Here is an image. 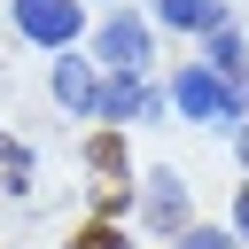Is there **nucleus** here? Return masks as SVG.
<instances>
[{"mask_svg":"<svg viewBox=\"0 0 249 249\" xmlns=\"http://www.w3.org/2000/svg\"><path fill=\"white\" fill-rule=\"evenodd\" d=\"M171 101H179V117H195V124H226V117H241L249 101L210 70V62H187L179 78H171Z\"/></svg>","mask_w":249,"mask_h":249,"instance_id":"f257e3e1","label":"nucleus"},{"mask_svg":"<svg viewBox=\"0 0 249 249\" xmlns=\"http://www.w3.org/2000/svg\"><path fill=\"white\" fill-rule=\"evenodd\" d=\"M93 62H109V70L140 78V70L156 62V31H148V16H109V23L93 31Z\"/></svg>","mask_w":249,"mask_h":249,"instance_id":"f03ea898","label":"nucleus"},{"mask_svg":"<svg viewBox=\"0 0 249 249\" xmlns=\"http://www.w3.org/2000/svg\"><path fill=\"white\" fill-rule=\"evenodd\" d=\"M16 31L31 39V47H70L78 31H86V16H78V0H16Z\"/></svg>","mask_w":249,"mask_h":249,"instance_id":"7ed1b4c3","label":"nucleus"},{"mask_svg":"<svg viewBox=\"0 0 249 249\" xmlns=\"http://www.w3.org/2000/svg\"><path fill=\"white\" fill-rule=\"evenodd\" d=\"M140 218L156 226V233H187V179L179 171H148V195H140Z\"/></svg>","mask_w":249,"mask_h":249,"instance_id":"20e7f679","label":"nucleus"},{"mask_svg":"<svg viewBox=\"0 0 249 249\" xmlns=\"http://www.w3.org/2000/svg\"><path fill=\"white\" fill-rule=\"evenodd\" d=\"M47 93H54V101H62L70 117H93V93H101V86H93V62H78V54L62 47V62H54V78H47Z\"/></svg>","mask_w":249,"mask_h":249,"instance_id":"39448f33","label":"nucleus"},{"mask_svg":"<svg viewBox=\"0 0 249 249\" xmlns=\"http://www.w3.org/2000/svg\"><path fill=\"white\" fill-rule=\"evenodd\" d=\"M140 101H148V86H140V78H124V70H109V86L93 93V117L124 124V117H140Z\"/></svg>","mask_w":249,"mask_h":249,"instance_id":"423d86ee","label":"nucleus"},{"mask_svg":"<svg viewBox=\"0 0 249 249\" xmlns=\"http://www.w3.org/2000/svg\"><path fill=\"white\" fill-rule=\"evenodd\" d=\"M156 23H171V31H218L226 0H156Z\"/></svg>","mask_w":249,"mask_h":249,"instance_id":"0eeeda50","label":"nucleus"},{"mask_svg":"<svg viewBox=\"0 0 249 249\" xmlns=\"http://www.w3.org/2000/svg\"><path fill=\"white\" fill-rule=\"evenodd\" d=\"M86 163H93L101 179H124V140H117V132H93V140H86Z\"/></svg>","mask_w":249,"mask_h":249,"instance_id":"6e6552de","label":"nucleus"},{"mask_svg":"<svg viewBox=\"0 0 249 249\" xmlns=\"http://www.w3.org/2000/svg\"><path fill=\"white\" fill-rule=\"evenodd\" d=\"M0 187H8V195L31 187V148H23V140H0Z\"/></svg>","mask_w":249,"mask_h":249,"instance_id":"1a4fd4ad","label":"nucleus"},{"mask_svg":"<svg viewBox=\"0 0 249 249\" xmlns=\"http://www.w3.org/2000/svg\"><path fill=\"white\" fill-rule=\"evenodd\" d=\"M70 249H124V233H117V226H109V218H93V226H86V233H78V241H70Z\"/></svg>","mask_w":249,"mask_h":249,"instance_id":"9d476101","label":"nucleus"},{"mask_svg":"<svg viewBox=\"0 0 249 249\" xmlns=\"http://www.w3.org/2000/svg\"><path fill=\"white\" fill-rule=\"evenodd\" d=\"M171 249H233V233H218V226H187Z\"/></svg>","mask_w":249,"mask_h":249,"instance_id":"9b49d317","label":"nucleus"},{"mask_svg":"<svg viewBox=\"0 0 249 249\" xmlns=\"http://www.w3.org/2000/svg\"><path fill=\"white\" fill-rule=\"evenodd\" d=\"M233 233H249V187L233 195Z\"/></svg>","mask_w":249,"mask_h":249,"instance_id":"f8f14e48","label":"nucleus"},{"mask_svg":"<svg viewBox=\"0 0 249 249\" xmlns=\"http://www.w3.org/2000/svg\"><path fill=\"white\" fill-rule=\"evenodd\" d=\"M233 148H241V163H249V124H241V132H233Z\"/></svg>","mask_w":249,"mask_h":249,"instance_id":"ddd939ff","label":"nucleus"}]
</instances>
